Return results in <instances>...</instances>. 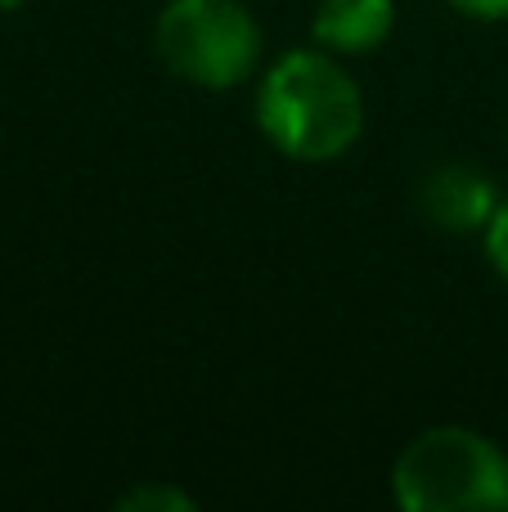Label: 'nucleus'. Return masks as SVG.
Returning a JSON list of instances; mask_svg holds the SVG:
<instances>
[{
	"label": "nucleus",
	"mask_w": 508,
	"mask_h": 512,
	"mask_svg": "<svg viewBox=\"0 0 508 512\" xmlns=\"http://www.w3.org/2000/svg\"><path fill=\"white\" fill-rule=\"evenodd\" d=\"M257 126L284 158L333 162L365 131V95L329 50H288L257 86Z\"/></svg>",
	"instance_id": "1"
},
{
	"label": "nucleus",
	"mask_w": 508,
	"mask_h": 512,
	"mask_svg": "<svg viewBox=\"0 0 508 512\" xmlns=\"http://www.w3.org/2000/svg\"><path fill=\"white\" fill-rule=\"evenodd\" d=\"M392 495L405 512L508 508V454L473 427H428L396 459Z\"/></svg>",
	"instance_id": "2"
},
{
	"label": "nucleus",
	"mask_w": 508,
	"mask_h": 512,
	"mask_svg": "<svg viewBox=\"0 0 508 512\" xmlns=\"http://www.w3.org/2000/svg\"><path fill=\"white\" fill-rule=\"evenodd\" d=\"M153 45L171 77L203 90H234L261 63V27L243 0H167Z\"/></svg>",
	"instance_id": "3"
},
{
	"label": "nucleus",
	"mask_w": 508,
	"mask_h": 512,
	"mask_svg": "<svg viewBox=\"0 0 508 512\" xmlns=\"http://www.w3.org/2000/svg\"><path fill=\"white\" fill-rule=\"evenodd\" d=\"M419 212L446 234H477L500 212V194L486 171L468 162H441L419 180Z\"/></svg>",
	"instance_id": "4"
},
{
	"label": "nucleus",
	"mask_w": 508,
	"mask_h": 512,
	"mask_svg": "<svg viewBox=\"0 0 508 512\" xmlns=\"http://www.w3.org/2000/svg\"><path fill=\"white\" fill-rule=\"evenodd\" d=\"M392 0H320L311 18V36L329 54H374L392 36Z\"/></svg>",
	"instance_id": "5"
},
{
	"label": "nucleus",
	"mask_w": 508,
	"mask_h": 512,
	"mask_svg": "<svg viewBox=\"0 0 508 512\" xmlns=\"http://www.w3.org/2000/svg\"><path fill=\"white\" fill-rule=\"evenodd\" d=\"M122 512H189L194 499L185 495L180 486H167V481H149V486H135L131 495L117 499Z\"/></svg>",
	"instance_id": "6"
},
{
	"label": "nucleus",
	"mask_w": 508,
	"mask_h": 512,
	"mask_svg": "<svg viewBox=\"0 0 508 512\" xmlns=\"http://www.w3.org/2000/svg\"><path fill=\"white\" fill-rule=\"evenodd\" d=\"M482 243H486V261H491L495 274L508 283V198L500 203V212L491 216V225L482 230Z\"/></svg>",
	"instance_id": "7"
},
{
	"label": "nucleus",
	"mask_w": 508,
	"mask_h": 512,
	"mask_svg": "<svg viewBox=\"0 0 508 512\" xmlns=\"http://www.w3.org/2000/svg\"><path fill=\"white\" fill-rule=\"evenodd\" d=\"M464 18H477V23H500L508 18V0H450Z\"/></svg>",
	"instance_id": "8"
},
{
	"label": "nucleus",
	"mask_w": 508,
	"mask_h": 512,
	"mask_svg": "<svg viewBox=\"0 0 508 512\" xmlns=\"http://www.w3.org/2000/svg\"><path fill=\"white\" fill-rule=\"evenodd\" d=\"M23 0H0V14H9V9H18Z\"/></svg>",
	"instance_id": "9"
}]
</instances>
